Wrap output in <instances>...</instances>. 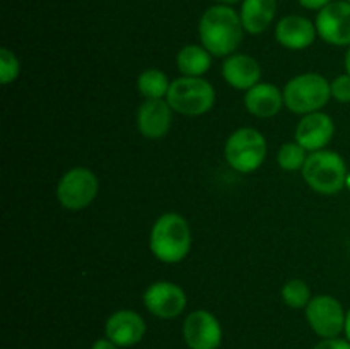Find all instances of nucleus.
<instances>
[{
  "label": "nucleus",
  "mask_w": 350,
  "mask_h": 349,
  "mask_svg": "<svg viewBox=\"0 0 350 349\" xmlns=\"http://www.w3.org/2000/svg\"><path fill=\"white\" fill-rule=\"evenodd\" d=\"M243 34L245 27L241 17L231 5L215 3L208 7L198 21L200 44L211 51L212 57H229L236 53L241 44Z\"/></svg>",
  "instance_id": "1"
},
{
  "label": "nucleus",
  "mask_w": 350,
  "mask_h": 349,
  "mask_svg": "<svg viewBox=\"0 0 350 349\" xmlns=\"http://www.w3.org/2000/svg\"><path fill=\"white\" fill-rule=\"evenodd\" d=\"M149 248L159 262L178 263L191 250V229L187 219L178 212L159 216L150 229Z\"/></svg>",
  "instance_id": "2"
},
{
  "label": "nucleus",
  "mask_w": 350,
  "mask_h": 349,
  "mask_svg": "<svg viewBox=\"0 0 350 349\" xmlns=\"http://www.w3.org/2000/svg\"><path fill=\"white\" fill-rule=\"evenodd\" d=\"M284 106L296 115L321 112L332 99V88L327 77L318 72L294 75L284 86Z\"/></svg>",
  "instance_id": "3"
},
{
  "label": "nucleus",
  "mask_w": 350,
  "mask_h": 349,
  "mask_svg": "<svg viewBox=\"0 0 350 349\" xmlns=\"http://www.w3.org/2000/svg\"><path fill=\"white\" fill-rule=\"evenodd\" d=\"M301 173L313 192L321 195H335L345 188L349 171L340 154L330 149H321L308 154Z\"/></svg>",
  "instance_id": "4"
},
{
  "label": "nucleus",
  "mask_w": 350,
  "mask_h": 349,
  "mask_svg": "<svg viewBox=\"0 0 350 349\" xmlns=\"http://www.w3.org/2000/svg\"><path fill=\"white\" fill-rule=\"evenodd\" d=\"M166 101L173 112L185 116H200L215 105V89L207 79L180 75L171 81Z\"/></svg>",
  "instance_id": "5"
},
{
  "label": "nucleus",
  "mask_w": 350,
  "mask_h": 349,
  "mask_svg": "<svg viewBox=\"0 0 350 349\" xmlns=\"http://www.w3.org/2000/svg\"><path fill=\"white\" fill-rule=\"evenodd\" d=\"M224 156L229 166L238 173H253L265 161L267 139L253 127H241L226 140Z\"/></svg>",
  "instance_id": "6"
},
{
  "label": "nucleus",
  "mask_w": 350,
  "mask_h": 349,
  "mask_svg": "<svg viewBox=\"0 0 350 349\" xmlns=\"http://www.w3.org/2000/svg\"><path fill=\"white\" fill-rule=\"evenodd\" d=\"M98 192L99 180L94 171L85 166H75L62 174L55 194L64 209L82 211L94 202Z\"/></svg>",
  "instance_id": "7"
},
{
  "label": "nucleus",
  "mask_w": 350,
  "mask_h": 349,
  "mask_svg": "<svg viewBox=\"0 0 350 349\" xmlns=\"http://www.w3.org/2000/svg\"><path fill=\"white\" fill-rule=\"evenodd\" d=\"M306 320L311 331L321 339L340 337L345 328V315L340 301L330 294H318L311 298L308 307L304 308Z\"/></svg>",
  "instance_id": "8"
},
{
  "label": "nucleus",
  "mask_w": 350,
  "mask_h": 349,
  "mask_svg": "<svg viewBox=\"0 0 350 349\" xmlns=\"http://www.w3.org/2000/svg\"><path fill=\"white\" fill-rule=\"evenodd\" d=\"M318 38L334 47H350V2L334 0L318 10L317 19Z\"/></svg>",
  "instance_id": "9"
},
{
  "label": "nucleus",
  "mask_w": 350,
  "mask_h": 349,
  "mask_svg": "<svg viewBox=\"0 0 350 349\" xmlns=\"http://www.w3.org/2000/svg\"><path fill=\"white\" fill-rule=\"evenodd\" d=\"M144 307L150 315L164 320L180 317L187 308V294L171 281H156L144 293Z\"/></svg>",
  "instance_id": "10"
},
{
  "label": "nucleus",
  "mask_w": 350,
  "mask_h": 349,
  "mask_svg": "<svg viewBox=\"0 0 350 349\" xmlns=\"http://www.w3.org/2000/svg\"><path fill=\"white\" fill-rule=\"evenodd\" d=\"M185 344L190 349H219L222 344V325L208 310H195L183 322Z\"/></svg>",
  "instance_id": "11"
},
{
  "label": "nucleus",
  "mask_w": 350,
  "mask_h": 349,
  "mask_svg": "<svg viewBox=\"0 0 350 349\" xmlns=\"http://www.w3.org/2000/svg\"><path fill=\"white\" fill-rule=\"evenodd\" d=\"M335 133V123L332 116L325 112H314L303 115L296 125L294 139L308 153L321 151L332 142Z\"/></svg>",
  "instance_id": "12"
},
{
  "label": "nucleus",
  "mask_w": 350,
  "mask_h": 349,
  "mask_svg": "<svg viewBox=\"0 0 350 349\" xmlns=\"http://www.w3.org/2000/svg\"><path fill=\"white\" fill-rule=\"evenodd\" d=\"M147 331L142 315L133 310H118L108 317L105 335L120 348H132L144 339Z\"/></svg>",
  "instance_id": "13"
},
{
  "label": "nucleus",
  "mask_w": 350,
  "mask_h": 349,
  "mask_svg": "<svg viewBox=\"0 0 350 349\" xmlns=\"http://www.w3.org/2000/svg\"><path fill=\"white\" fill-rule=\"evenodd\" d=\"M173 123V108L166 99H144L137 112V129L146 139L166 137Z\"/></svg>",
  "instance_id": "14"
},
{
  "label": "nucleus",
  "mask_w": 350,
  "mask_h": 349,
  "mask_svg": "<svg viewBox=\"0 0 350 349\" xmlns=\"http://www.w3.org/2000/svg\"><path fill=\"white\" fill-rule=\"evenodd\" d=\"M318 36L317 26L311 19L297 14L282 17L275 26V40L280 47L293 51L310 48Z\"/></svg>",
  "instance_id": "15"
},
{
  "label": "nucleus",
  "mask_w": 350,
  "mask_h": 349,
  "mask_svg": "<svg viewBox=\"0 0 350 349\" xmlns=\"http://www.w3.org/2000/svg\"><path fill=\"white\" fill-rule=\"evenodd\" d=\"M222 77L231 88L248 91L262 82V67L256 58L246 53H232L222 64Z\"/></svg>",
  "instance_id": "16"
},
{
  "label": "nucleus",
  "mask_w": 350,
  "mask_h": 349,
  "mask_svg": "<svg viewBox=\"0 0 350 349\" xmlns=\"http://www.w3.org/2000/svg\"><path fill=\"white\" fill-rule=\"evenodd\" d=\"M282 106L284 92L270 82H258L245 92V108L258 118H272Z\"/></svg>",
  "instance_id": "17"
},
{
  "label": "nucleus",
  "mask_w": 350,
  "mask_h": 349,
  "mask_svg": "<svg viewBox=\"0 0 350 349\" xmlns=\"http://www.w3.org/2000/svg\"><path fill=\"white\" fill-rule=\"evenodd\" d=\"M277 14V0H243L239 17L245 33L262 34L273 23Z\"/></svg>",
  "instance_id": "18"
},
{
  "label": "nucleus",
  "mask_w": 350,
  "mask_h": 349,
  "mask_svg": "<svg viewBox=\"0 0 350 349\" xmlns=\"http://www.w3.org/2000/svg\"><path fill=\"white\" fill-rule=\"evenodd\" d=\"M178 70L187 77H204L212 67V53L202 44H187L178 51Z\"/></svg>",
  "instance_id": "19"
},
{
  "label": "nucleus",
  "mask_w": 350,
  "mask_h": 349,
  "mask_svg": "<svg viewBox=\"0 0 350 349\" xmlns=\"http://www.w3.org/2000/svg\"><path fill=\"white\" fill-rule=\"evenodd\" d=\"M170 86V79L159 68H147L137 79V89L144 99H166Z\"/></svg>",
  "instance_id": "20"
},
{
  "label": "nucleus",
  "mask_w": 350,
  "mask_h": 349,
  "mask_svg": "<svg viewBox=\"0 0 350 349\" xmlns=\"http://www.w3.org/2000/svg\"><path fill=\"white\" fill-rule=\"evenodd\" d=\"M280 296H282V301L289 308H294V310H301V308H306L308 303L311 301V289L303 279H291L287 281L282 286V291H280Z\"/></svg>",
  "instance_id": "21"
},
{
  "label": "nucleus",
  "mask_w": 350,
  "mask_h": 349,
  "mask_svg": "<svg viewBox=\"0 0 350 349\" xmlns=\"http://www.w3.org/2000/svg\"><path fill=\"white\" fill-rule=\"evenodd\" d=\"M308 159V151L301 147L299 144L286 142L280 146L279 153H277V163L284 171H297L303 170L304 163Z\"/></svg>",
  "instance_id": "22"
},
{
  "label": "nucleus",
  "mask_w": 350,
  "mask_h": 349,
  "mask_svg": "<svg viewBox=\"0 0 350 349\" xmlns=\"http://www.w3.org/2000/svg\"><path fill=\"white\" fill-rule=\"evenodd\" d=\"M19 58H17L16 53L10 51L9 48H2V50H0V82H2L3 86L12 84V82L19 77Z\"/></svg>",
  "instance_id": "23"
},
{
  "label": "nucleus",
  "mask_w": 350,
  "mask_h": 349,
  "mask_svg": "<svg viewBox=\"0 0 350 349\" xmlns=\"http://www.w3.org/2000/svg\"><path fill=\"white\" fill-rule=\"evenodd\" d=\"M330 88L332 98L337 99L338 103H350V75L347 72L342 75H337L330 82Z\"/></svg>",
  "instance_id": "24"
},
{
  "label": "nucleus",
  "mask_w": 350,
  "mask_h": 349,
  "mask_svg": "<svg viewBox=\"0 0 350 349\" xmlns=\"http://www.w3.org/2000/svg\"><path fill=\"white\" fill-rule=\"evenodd\" d=\"M313 349H350V342L347 339L334 337V339H321Z\"/></svg>",
  "instance_id": "25"
},
{
  "label": "nucleus",
  "mask_w": 350,
  "mask_h": 349,
  "mask_svg": "<svg viewBox=\"0 0 350 349\" xmlns=\"http://www.w3.org/2000/svg\"><path fill=\"white\" fill-rule=\"evenodd\" d=\"M297 2L301 3V7H304L308 10H321L328 3L334 2V0H297Z\"/></svg>",
  "instance_id": "26"
},
{
  "label": "nucleus",
  "mask_w": 350,
  "mask_h": 349,
  "mask_svg": "<svg viewBox=\"0 0 350 349\" xmlns=\"http://www.w3.org/2000/svg\"><path fill=\"white\" fill-rule=\"evenodd\" d=\"M91 349H120V346H116L111 339H108L105 335V337H101V339H98V341L92 342Z\"/></svg>",
  "instance_id": "27"
},
{
  "label": "nucleus",
  "mask_w": 350,
  "mask_h": 349,
  "mask_svg": "<svg viewBox=\"0 0 350 349\" xmlns=\"http://www.w3.org/2000/svg\"><path fill=\"white\" fill-rule=\"evenodd\" d=\"M345 339L350 342V310H347V315H345V328H344Z\"/></svg>",
  "instance_id": "28"
},
{
  "label": "nucleus",
  "mask_w": 350,
  "mask_h": 349,
  "mask_svg": "<svg viewBox=\"0 0 350 349\" xmlns=\"http://www.w3.org/2000/svg\"><path fill=\"white\" fill-rule=\"evenodd\" d=\"M345 72L350 75V47H349L347 53H345Z\"/></svg>",
  "instance_id": "29"
},
{
  "label": "nucleus",
  "mask_w": 350,
  "mask_h": 349,
  "mask_svg": "<svg viewBox=\"0 0 350 349\" xmlns=\"http://www.w3.org/2000/svg\"><path fill=\"white\" fill-rule=\"evenodd\" d=\"M214 2H217V3H222V5H232V3L243 2V0H214Z\"/></svg>",
  "instance_id": "30"
},
{
  "label": "nucleus",
  "mask_w": 350,
  "mask_h": 349,
  "mask_svg": "<svg viewBox=\"0 0 350 349\" xmlns=\"http://www.w3.org/2000/svg\"><path fill=\"white\" fill-rule=\"evenodd\" d=\"M345 188H349V190H350V171L347 174V181H345Z\"/></svg>",
  "instance_id": "31"
},
{
  "label": "nucleus",
  "mask_w": 350,
  "mask_h": 349,
  "mask_svg": "<svg viewBox=\"0 0 350 349\" xmlns=\"http://www.w3.org/2000/svg\"><path fill=\"white\" fill-rule=\"evenodd\" d=\"M347 2H350V0H347Z\"/></svg>",
  "instance_id": "32"
}]
</instances>
